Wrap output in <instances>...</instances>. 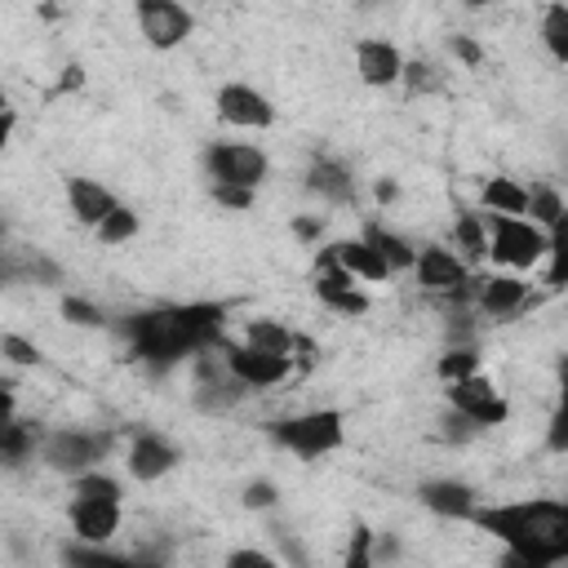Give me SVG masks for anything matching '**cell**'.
<instances>
[{
	"mask_svg": "<svg viewBox=\"0 0 568 568\" xmlns=\"http://www.w3.org/2000/svg\"><path fill=\"white\" fill-rule=\"evenodd\" d=\"M532 302V284L528 275H506V271H488L470 284V311L484 320H515L524 315Z\"/></svg>",
	"mask_w": 568,
	"mask_h": 568,
	"instance_id": "cell-11",
	"label": "cell"
},
{
	"mask_svg": "<svg viewBox=\"0 0 568 568\" xmlns=\"http://www.w3.org/2000/svg\"><path fill=\"white\" fill-rule=\"evenodd\" d=\"M129 355L155 373L178 368L191 355L213 351L226 337V302H169L120 320Z\"/></svg>",
	"mask_w": 568,
	"mask_h": 568,
	"instance_id": "cell-1",
	"label": "cell"
},
{
	"mask_svg": "<svg viewBox=\"0 0 568 568\" xmlns=\"http://www.w3.org/2000/svg\"><path fill=\"white\" fill-rule=\"evenodd\" d=\"M142 231V217L129 209V204H115L98 226H93V235H98V244H106V248H115V244H129L133 235Z\"/></svg>",
	"mask_w": 568,
	"mask_h": 568,
	"instance_id": "cell-29",
	"label": "cell"
},
{
	"mask_svg": "<svg viewBox=\"0 0 568 568\" xmlns=\"http://www.w3.org/2000/svg\"><path fill=\"white\" fill-rule=\"evenodd\" d=\"M470 524L501 541L506 555L559 568L568 559V501L559 497H519V501H479Z\"/></svg>",
	"mask_w": 568,
	"mask_h": 568,
	"instance_id": "cell-2",
	"label": "cell"
},
{
	"mask_svg": "<svg viewBox=\"0 0 568 568\" xmlns=\"http://www.w3.org/2000/svg\"><path fill=\"white\" fill-rule=\"evenodd\" d=\"M0 111H9V98H4V93H0Z\"/></svg>",
	"mask_w": 568,
	"mask_h": 568,
	"instance_id": "cell-46",
	"label": "cell"
},
{
	"mask_svg": "<svg viewBox=\"0 0 568 568\" xmlns=\"http://www.w3.org/2000/svg\"><path fill=\"white\" fill-rule=\"evenodd\" d=\"M209 191H213V204L235 209V213H248L253 200H257V191H244V186H217V182H209Z\"/></svg>",
	"mask_w": 568,
	"mask_h": 568,
	"instance_id": "cell-37",
	"label": "cell"
},
{
	"mask_svg": "<svg viewBox=\"0 0 568 568\" xmlns=\"http://www.w3.org/2000/svg\"><path fill=\"white\" fill-rule=\"evenodd\" d=\"M293 235H297L302 244H320V235H324V217H320V213H302V217H293Z\"/></svg>",
	"mask_w": 568,
	"mask_h": 568,
	"instance_id": "cell-40",
	"label": "cell"
},
{
	"mask_svg": "<svg viewBox=\"0 0 568 568\" xmlns=\"http://www.w3.org/2000/svg\"><path fill=\"white\" fill-rule=\"evenodd\" d=\"M182 462V448L173 439H164L160 430H138L129 439V453H124V470L138 479V484H155L164 479L169 470H178Z\"/></svg>",
	"mask_w": 568,
	"mask_h": 568,
	"instance_id": "cell-15",
	"label": "cell"
},
{
	"mask_svg": "<svg viewBox=\"0 0 568 568\" xmlns=\"http://www.w3.org/2000/svg\"><path fill=\"white\" fill-rule=\"evenodd\" d=\"M497 568H541V564H532V559H519V555H506V550H501Z\"/></svg>",
	"mask_w": 568,
	"mask_h": 568,
	"instance_id": "cell-44",
	"label": "cell"
},
{
	"mask_svg": "<svg viewBox=\"0 0 568 568\" xmlns=\"http://www.w3.org/2000/svg\"><path fill=\"white\" fill-rule=\"evenodd\" d=\"M479 213L488 217H528V186L510 173L479 182Z\"/></svg>",
	"mask_w": 568,
	"mask_h": 568,
	"instance_id": "cell-21",
	"label": "cell"
},
{
	"mask_svg": "<svg viewBox=\"0 0 568 568\" xmlns=\"http://www.w3.org/2000/svg\"><path fill=\"white\" fill-rule=\"evenodd\" d=\"M40 444V430L31 422H18V417H4L0 422V462L4 466H22Z\"/></svg>",
	"mask_w": 568,
	"mask_h": 568,
	"instance_id": "cell-26",
	"label": "cell"
},
{
	"mask_svg": "<svg viewBox=\"0 0 568 568\" xmlns=\"http://www.w3.org/2000/svg\"><path fill=\"white\" fill-rule=\"evenodd\" d=\"M13 129H18V111L9 106V111H0V155H4V146H9V138H13Z\"/></svg>",
	"mask_w": 568,
	"mask_h": 568,
	"instance_id": "cell-42",
	"label": "cell"
},
{
	"mask_svg": "<svg viewBox=\"0 0 568 568\" xmlns=\"http://www.w3.org/2000/svg\"><path fill=\"white\" fill-rule=\"evenodd\" d=\"M36 453L49 470L75 479V475L102 466V457L111 453V435L106 430H80V426H53V430H40Z\"/></svg>",
	"mask_w": 568,
	"mask_h": 568,
	"instance_id": "cell-6",
	"label": "cell"
},
{
	"mask_svg": "<svg viewBox=\"0 0 568 568\" xmlns=\"http://www.w3.org/2000/svg\"><path fill=\"white\" fill-rule=\"evenodd\" d=\"M484 226H488V266L493 271H506V275H528L537 271L550 248L564 244V231L559 235H546L541 226H532L528 217H488L484 213Z\"/></svg>",
	"mask_w": 568,
	"mask_h": 568,
	"instance_id": "cell-3",
	"label": "cell"
},
{
	"mask_svg": "<svg viewBox=\"0 0 568 568\" xmlns=\"http://www.w3.org/2000/svg\"><path fill=\"white\" fill-rule=\"evenodd\" d=\"M306 186H311L324 204H351V200H355V178H351V169H346L342 160H333V155H315V160H311Z\"/></svg>",
	"mask_w": 568,
	"mask_h": 568,
	"instance_id": "cell-23",
	"label": "cell"
},
{
	"mask_svg": "<svg viewBox=\"0 0 568 568\" xmlns=\"http://www.w3.org/2000/svg\"><path fill=\"white\" fill-rule=\"evenodd\" d=\"M213 111H217L222 124L244 129V133H262V129L275 124V102H271L257 84H248V80H226V84H217Z\"/></svg>",
	"mask_w": 568,
	"mask_h": 568,
	"instance_id": "cell-10",
	"label": "cell"
},
{
	"mask_svg": "<svg viewBox=\"0 0 568 568\" xmlns=\"http://www.w3.org/2000/svg\"><path fill=\"white\" fill-rule=\"evenodd\" d=\"M275 501H280V493H275L271 479H248V484H244V506H248V510H271Z\"/></svg>",
	"mask_w": 568,
	"mask_h": 568,
	"instance_id": "cell-38",
	"label": "cell"
},
{
	"mask_svg": "<svg viewBox=\"0 0 568 568\" xmlns=\"http://www.w3.org/2000/svg\"><path fill=\"white\" fill-rule=\"evenodd\" d=\"M80 84H84V67H67L62 80H58V93H71V89H80Z\"/></svg>",
	"mask_w": 568,
	"mask_h": 568,
	"instance_id": "cell-43",
	"label": "cell"
},
{
	"mask_svg": "<svg viewBox=\"0 0 568 568\" xmlns=\"http://www.w3.org/2000/svg\"><path fill=\"white\" fill-rule=\"evenodd\" d=\"M395 195H399V186H395L390 178H382V182H377V200H382V204H390Z\"/></svg>",
	"mask_w": 568,
	"mask_h": 568,
	"instance_id": "cell-45",
	"label": "cell"
},
{
	"mask_svg": "<svg viewBox=\"0 0 568 568\" xmlns=\"http://www.w3.org/2000/svg\"><path fill=\"white\" fill-rule=\"evenodd\" d=\"M444 404H448L457 417H466L475 430L506 426V417H510L506 395H501V390H497V382H493V377H484V373H475V377H462V382L444 386Z\"/></svg>",
	"mask_w": 568,
	"mask_h": 568,
	"instance_id": "cell-9",
	"label": "cell"
},
{
	"mask_svg": "<svg viewBox=\"0 0 568 568\" xmlns=\"http://www.w3.org/2000/svg\"><path fill=\"white\" fill-rule=\"evenodd\" d=\"M355 75L368 89H390L404 75V49L386 36H364L355 40Z\"/></svg>",
	"mask_w": 568,
	"mask_h": 568,
	"instance_id": "cell-17",
	"label": "cell"
},
{
	"mask_svg": "<svg viewBox=\"0 0 568 568\" xmlns=\"http://www.w3.org/2000/svg\"><path fill=\"white\" fill-rule=\"evenodd\" d=\"M328 253H333V262H337L355 284H386V280H395V275L386 271V262H382L359 235H351V240H333Z\"/></svg>",
	"mask_w": 568,
	"mask_h": 568,
	"instance_id": "cell-20",
	"label": "cell"
},
{
	"mask_svg": "<svg viewBox=\"0 0 568 568\" xmlns=\"http://www.w3.org/2000/svg\"><path fill=\"white\" fill-rule=\"evenodd\" d=\"M115 204H120V195L106 182H98V178H67V209L75 213L80 226H98Z\"/></svg>",
	"mask_w": 568,
	"mask_h": 568,
	"instance_id": "cell-19",
	"label": "cell"
},
{
	"mask_svg": "<svg viewBox=\"0 0 568 568\" xmlns=\"http://www.w3.org/2000/svg\"><path fill=\"white\" fill-rule=\"evenodd\" d=\"M417 497H422V506L435 510L439 519H462V524H470V515H475V506H479V493H475L466 479H426V484L417 488Z\"/></svg>",
	"mask_w": 568,
	"mask_h": 568,
	"instance_id": "cell-18",
	"label": "cell"
},
{
	"mask_svg": "<svg viewBox=\"0 0 568 568\" xmlns=\"http://www.w3.org/2000/svg\"><path fill=\"white\" fill-rule=\"evenodd\" d=\"M0 355L13 364V368H40V346L31 342V337H22V333H0Z\"/></svg>",
	"mask_w": 568,
	"mask_h": 568,
	"instance_id": "cell-34",
	"label": "cell"
},
{
	"mask_svg": "<svg viewBox=\"0 0 568 568\" xmlns=\"http://www.w3.org/2000/svg\"><path fill=\"white\" fill-rule=\"evenodd\" d=\"M204 173L217 186L257 191L266 182V173H271V160H266V151L257 142H226V138H217V142L204 146Z\"/></svg>",
	"mask_w": 568,
	"mask_h": 568,
	"instance_id": "cell-7",
	"label": "cell"
},
{
	"mask_svg": "<svg viewBox=\"0 0 568 568\" xmlns=\"http://www.w3.org/2000/svg\"><path fill=\"white\" fill-rule=\"evenodd\" d=\"M541 40L555 62H568V4H546L541 9Z\"/></svg>",
	"mask_w": 568,
	"mask_h": 568,
	"instance_id": "cell-31",
	"label": "cell"
},
{
	"mask_svg": "<svg viewBox=\"0 0 568 568\" xmlns=\"http://www.w3.org/2000/svg\"><path fill=\"white\" fill-rule=\"evenodd\" d=\"M315 297H320V306H328L333 315H364L368 311V293L333 262V253H328V244L320 248V257H315Z\"/></svg>",
	"mask_w": 568,
	"mask_h": 568,
	"instance_id": "cell-14",
	"label": "cell"
},
{
	"mask_svg": "<svg viewBox=\"0 0 568 568\" xmlns=\"http://www.w3.org/2000/svg\"><path fill=\"white\" fill-rule=\"evenodd\" d=\"M67 564L71 568H160L155 559H133V555H115L106 546H71L67 550Z\"/></svg>",
	"mask_w": 568,
	"mask_h": 568,
	"instance_id": "cell-28",
	"label": "cell"
},
{
	"mask_svg": "<svg viewBox=\"0 0 568 568\" xmlns=\"http://www.w3.org/2000/svg\"><path fill=\"white\" fill-rule=\"evenodd\" d=\"M222 568H280V559L266 555L262 546H240V550H231V555L222 559Z\"/></svg>",
	"mask_w": 568,
	"mask_h": 568,
	"instance_id": "cell-36",
	"label": "cell"
},
{
	"mask_svg": "<svg viewBox=\"0 0 568 568\" xmlns=\"http://www.w3.org/2000/svg\"><path fill=\"white\" fill-rule=\"evenodd\" d=\"M479 364H484V355H479L475 342H453V346L435 359V377H439L444 386H453V382H462V377H475Z\"/></svg>",
	"mask_w": 568,
	"mask_h": 568,
	"instance_id": "cell-27",
	"label": "cell"
},
{
	"mask_svg": "<svg viewBox=\"0 0 568 568\" xmlns=\"http://www.w3.org/2000/svg\"><path fill=\"white\" fill-rule=\"evenodd\" d=\"M67 524H71V532H75L80 546H111V537L124 528V506H120V501L71 497V506H67Z\"/></svg>",
	"mask_w": 568,
	"mask_h": 568,
	"instance_id": "cell-16",
	"label": "cell"
},
{
	"mask_svg": "<svg viewBox=\"0 0 568 568\" xmlns=\"http://www.w3.org/2000/svg\"><path fill=\"white\" fill-rule=\"evenodd\" d=\"M359 240L386 262V271L390 275H404V271H413V257H417V244L408 240V235H399V231H390V226H377V222H368L364 231H359Z\"/></svg>",
	"mask_w": 568,
	"mask_h": 568,
	"instance_id": "cell-24",
	"label": "cell"
},
{
	"mask_svg": "<svg viewBox=\"0 0 568 568\" xmlns=\"http://www.w3.org/2000/svg\"><path fill=\"white\" fill-rule=\"evenodd\" d=\"M448 49H453V58H457V62H466V67H479V62H484V49H479V40H475V36H453V40H448Z\"/></svg>",
	"mask_w": 568,
	"mask_h": 568,
	"instance_id": "cell-39",
	"label": "cell"
},
{
	"mask_svg": "<svg viewBox=\"0 0 568 568\" xmlns=\"http://www.w3.org/2000/svg\"><path fill=\"white\" fill-rule=\"evenodd\" d=\"M13 390H18V386H13L9 377H0V422H4V417H13V404H18V395H13Z\"/></svg>",
	"mask_w": 568,
	"mask_h": 568,
	"instance_id": "cell-41",
	"label": "cell"
},
{
	"mask_svg": "<svg viewBox=\"0 0 568 568\" xmlns=\"http://www.w3.org/2000/svg\"><path fill=\"white\" fill-rule=\"evenodd\" d=\"M133 22H138L142 40L151 49H160V53L186 44V36L195 31V13L186 4H178V0H142L133 9Z\"/></svg>",
	"mask_w": 568,
	"mask_h": 568,
	"instance_id": "cell-12",
	"label": "cell"
},
{
	"mask_svg": "<svg viewBox=\"0 0 568 568\" xmlns=\"http://www.w3.org/2000/svg\"><path fill=\"white\" fill-rule=\"evenodd\" d=\"M266 430H271L275 448L293 453L297 462H320L346 444V413L342 408H306V413L275 417Z\"/></svg>",
	"mask_w": 568,
	"mask_h": 568,
	"instance_id": "cell-4",
	"label": "cell"
},
{
	"mask_svg": "<svg viewBox=\"0 0 568 568\" xmlns=\"http://www.w3.org/2000/svg\"><path fill=\"white\" fill-rule=\"evenodd\" d=\"M413 280L422 284L426 297H439V302H448V306L470 311V284H475V271H470L448 244H439V240L417 244Z\"/></svg>",
	"mask_w": 568,
	"mask_h": 568,
	"instance_id": "cell-5",
	"label": "cell"
},
{
	"mask_svg": "<svg viewBox=\"0 0 568 568\" xmlns=\"http://www.w3.org/2000/svg\"><path fill=\"white\" fill-rule=\"evenodd\" d=\"M62 320L75 324V328H102V324H106V315H102L89 297H75V293L62 297Z\"/></svg>",
	"mask_w": 568,
	"mask_h": 568,
	"instance_id": "cell-35",
	"label": "cell"
},
{
	"mask_svg": "<svg viewBox=\"0 0 568 568\" xmlns=\"http://www.w3.org/2000/svg\"><path fill=\"white\" fill-rule=\"evenodd\" d=\"M337 568H377V537H373V528L355 524V532H351L346 555H342Z\"/></svg>",
	"mask_w": 568,
	"mask_h": 568,
	"instance_id": "cell-33",
	"label": "cell"
},
{
	"mask_svg": "<svg viewBox=\"0 0 568 568\" xmlns=\"http://www.w3.org/2000/svg\"><path fill=\"white\" fill-rule=\"evenodd\" d=\"M240 342H244V346H253V351H262V355L293 359V368L315 359V342H311V337H302L297 328H288V324H284V320H275V315H248V320L240 324Z\"/></svg>",
	"mask_w": 568,
	"mask_h": 568,
	"instance_id": "cell-13",
	"label": "cell"
},
{
	"mask_svg": "<svg viewBox=\"0 0 568 568\" xmlns=\"http://www.w3.org/2000/svg\"><path fill=\"white\" fill-rule=\"evenodd\" d=\"M71 497H89V501H120V506H124V484L98 466V470H84V475H75V479H71Z\"/></svg>",
	"mask_w": 568,
	"mask_h": 568,
	"instance_id": "cell-30",
	"label": "cell"
},
{
	"mask_svg": "<svg viewBox=\"0 0 568 568\" xmlns=\"http://www.w3.org/2000/svg\"><path fill=\"white\" fill-rule=\"evenodd\" d=\"M399 84H404V93H413V98L435 93V89H439V67L426 62V58H404V75H399Z\"/></svg>",
	"mask_w": 568,
	"mask_h": 568,
	"instance_id": "cell-32",
	"label": "cell"
},
{
	"mask_svg": "<svg viewBox=\"0 0 568 568\" xmlns=\"http://www.w3.org/2000/svg\"><path fill=\"white\" fill-rule=\"evenodd\" d=\"M564 195H559V186H550V182H537V186H528V222L532 226H541L546 235H559L564 231Z\"/></svg>",
	"mask_w": 568,
	"mask_h": 568,
	"instance_id": "cell-25",
	"label": "cell"
},
{
	"mask_svg": "<svg viewBox=\"0 0 568 568\" xmlns=\"http://www.w3.org/2000/svg\"><path fill=\"white\" fill-rule=\"evenodd\" d=\"M222 355V373L240 386V390H271V386H284L293 377V359H280V355H262L244 342H231L222 337L213 346Z\"/></svg>",
	"mask_w": 568,
	"mask_h": 568,
	"instance_id": "cell-8",
	"label": "cell"
},
{
	"mask_svg": "<svg viewBox=\"0 0 568 568\" xmlns=\"http://www.w3.org/2000/svg\"><path fill=\"white\" fill-rule=\"evenodd\" d=\"M448 248L475 271V266H484V257H488V226H484V213L479 209H457V217H453V226H448Z\"/></svg>",
	"mask_w": 568,
	"mask_h": 568,
	"instance_id": "cell-22",
	"label": "cell"
}]
</instances>
